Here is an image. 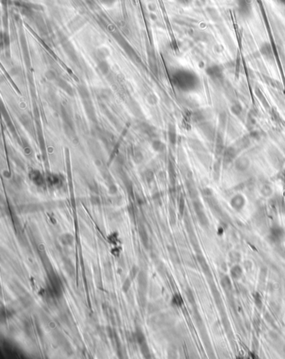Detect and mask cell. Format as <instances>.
I'll use <instances>...</instances> for the list:
<instances>
[{
    "label": "cell",
    "mask_w": 285,
    "mask_h": 359,
    "mask_svg": "<svg viewBox=\"0 0 285 359\" xmlns=\"http://www.w3.org/2000/svg\"><path fill=\"white\" fill-rule=\"evenodd\" d=\"M49 281H50L51 291L53 292L54 295H60L63 287H62L61 281H60L59 277L54 273H52L51 275H49Z\"/></svg>",
    "instance_id": "1"
},
{
    "label": "cell",
    "mask_w": 285,
    "mask_h": 359,
    "mask_svg": "<svg viewBox=\"0 0 285 359\" xmlns=\"http://www.w3.org/2000/svg\"><path fill=\"white\" fill-rule=\"evenodd\" d=\"M30 178L32 180L33 182H35V184L38 185V186H42L44 182L42 174L37 170H33V171L30 172Z\"/></svg>",
    "instance_id": "2"
},
{
    "label": "cell",
    "mask_w": 285,
    "mask_h": 359,
    "mask_svg": "<svg viewBox=\"0 0 285 359\" xmlns=\"http://www.w3.org/2000/svg\"><path fill=\"white\" fill-rule=\"evenodd\" d=\"M197 260H198V263H199V265H201V267H202V269H203V272L207 275V276H209V277H212V273H211L210 271V269H209V266H208V263H207V261H206L205 258L203 257V255H197Z\"/></svg>",
    "instance_id": "3"
},
{
    "label": "cell",
    "mask_w": 285,
    "mask_h": 359,
    "mask_svg": "<svg viewBox=\"0 0 285 359\" xmlns=\"http://www.w3.org/2000/svg\"><path fill=\"white\" fill-rule=\"evenodd\" d=\"M59 239H60V241H61L62 244H64V245H71V244H73V242H74V237H73L72 234H62V235L59 237Z\"/></svg>",
    "instance_id": "4"
},
{
    "label": "cell",
    "mask_w": 285,
    "mask_h": 359,
    "mask_svg": "<svg viewBox=\"0 0 285 359\" xmlns=\"http://www.w3.org/2000/svg\"><path fill=\"white\" fill-rule=\"evenodd\" d=\"M47 182L51 185V186H57L60 183V177L56 174L49 175L47 177Z\"/></svg>",
    "instance_id": "5"
},
{
    "label": "cell",
    "mask_w": 285,
    "mask_h": 359,
    "mask_svg": "<svg viewBox=\"0 0 285 359\" xmlns=\"http://www.w3.org/2000/svg\"><path fill=\"white\" fill-rule=\"evenodd\" d=\"M138 283L139 286L141 287V289H146L147 286V277L146 273L141 272L138 276Z\"/></svg>",
    "instance_id": "6"
},
{
    "label": "cell",
    "mask_w": 285,
    "mask_h": 359,
    "mask_svg": "<svg viewBox=\"0 0 285 359\" xmlns=\"http://www.w3.org/2000/svg\"><path fill=\"white\" fill-rule=\"evenodd\" d=\"M221 283L222 287L224 288V290H225L227 293H231V291H232V284H231V282H230L229 277H227V276L223 277V278L222 279Z\"/></svg>",
    "instance_id": "7"
},
{
    "label": "cell",
    "mask_w": 285,
    "mask_h": 359,
    "mask_svg": "<svg viewBox=\"0 0 285 359\" xmlns=\"http://www.w3.org/2000/svg\"><path fill=\"white\" fill-rule=\"evenodd\" d=\"M134 338H135V340L136 341V342H138L140 345L146 342L145 336L141 330H136V332L134 333Z\"/></svg>",
    "instance_id": "8"
},
{
    "label": "cell",
    "mask_w": 285,
    "mask_h": 359,
    "mask_svg": "<svg viewBox=\"0 0 285 359\" xmlns=\"http://www.w3.org/2000/svg\"><path fill=\"white\" fill-rule=\"evenodd\" d=\"M272 235L274 239L276 240H280L284 235V232L282 229L280 228H273L272 229Z\"/></svg>",
    "instance_id": "9"
},
{
    "label": "cell",
    "mask_w": 285,
    "mask_h": 359,
    "mask_svg": "<svg viewBox=\"0 0 285 359\" xmlns=\"http://www.w3.org/2000/svg\"><path fill=\"white\" fill-rule=\"evenodd\" d=\"M242 274H243V271H242L241 267L238 266V265H236V266H234V267L231 270V275H232V278L234 279L240 278L241 276H242Z\"/></svg>",
    "instance_id": "10"
},
{
    "label": "cell",
    "mask_w": 285,
    "mask_h": 359,
    "mask_svg": "<svg viewBox=\"0 0 285 359\" xmlns=\"http://www.w3.org/2000/svg\"><path fill=\"white\" fill-rule=\"evenodd\" d=\"M140 237H141V241H142V243H143V244H144L145 246L146 247L148 246V241H149V239H148V236H147V231H146V229H145L144 228H141V229H140Z\"/></svg>",
    "instance_id": "11"
},
{
    "label": "cell",
    "mask_w": 285,
    "mask_h": 359,
    "mask_svg": "<svg viewBox=\"0 0 285 359\" xmlns=\"http://www.w3.org/2000/svg\"><path fill=\"white\" fill-rule=\"evenodd\" d=\"M168 251H169V255H170V257L171 259V260L173 261L174 263H178L179 262V257H178V255H177V252H176V250L175 249V248H169L168 249Z\"/></svg>",
    "instance_id": "12"
},
{
    "label": "cell",
    "mask_w": 285,
    "mask_h": 359,
    "mask_svg": "<svg viewBox=\"0 0 285 359\" xmlns=\"http://www.w3.org/2000/svg\"><path fill=\"white\" fill-rule=\"evenodd\" d=\"M64 268H65V271L68 272V273L70 275V276H72L73 273H74V266H73L72 263L70 262L69 260H64Z\"/></svg>",
    "instance_id": "13"
},
{
    "label": "cell",
    "mask_w": 285,
    "mask_h": 359,
    "mask_svg": "<svg viewBox=\"0 0 285 359\" xmlns=\"http://www.w3.org/2000/svg\"><path fill=\"white\" fill-rule=\"evenodd\" d=\"M140 346H141V353H142V355H143L145 357H149L150 352H149V349H148V347H147V342L143 343V344H141V345H140Z\"/></svg>",
    "instance_id": "14"
},
{
    "label": "cell",
    "mask_w": 285,
    "mask_h": 359,
    "mask_svg": "<svg viewBox=\"0 0 285 359\" xmlns=\"http://www.w3.org/2000/svg\"><path fill=\"white\" fill-rule=\"evenodd\" d=\"M172 302L174 305H177V306H181L182 305V298L181 297V295H175L172 298Z\"/></svg>",
    "instance_id": "15"
},
{
    "label": "cell",
    "mask_w": 285,
    "mask_h": 359,
    "mask_svg": "<svg viewBox=\"0 0 285 359\" xmlns=\"http://www.w3.org/2000/svg\"><path fill=\"white\" fill-rule=\"evenodd\" d=\"M162 147H163L162 143H161L160 141H157V140L154 141L153 143H152V148H154V150L156 151H161Z\"/></svg>",
    "instance_id": "16"
},
{
    "label": "cell",
    "mask_w": 285,
    "mask_h": 359,
    "mask_svg": "<svg viewBox=\"0 0 285 359\" xmlns=\"http://www.w3.org/2000/svg\"><path fill=\"white\" fill-rule=\"evenodd\" d=\"M145 177H146V179H147V182H151L152 180H153V178H154L153 172H152V171H150V170H147V171H146V172H145Z\"/></svg>",
    "instance_id": "17"
},
{
    "label": "cell",
    "mask_w": 285,
    "mask_h": 359,
    "mask_svg": "<svg viewBox=\"0 0 285 359\" xmlns=\"http://www.w3.org/2000/svg\"><path fill=\"white\" fill-rule=\"evenodd\" d=\"M186 294H187V297L188 300H189V302L192 303V304H195V298L193 296L192 292L190 290H187V291H186Z\"/></svg>",
    "instance_id": "18"
},
{
    "label": "cell",
    "mask_w": 285,
    "mask_h": 359,
    "mask_svg": "<svg viewBox=\"0 0 285 359\" xmlns=\"http://www.w3.org/2000/svg\"><path fill=\"white\" fill-rule=\"evenodd\" d=\"M130 287H131V279L128 278L126 279L125 281V282H124V284H123V291H127L128 290L130 289Z\"/></svg>",
    "instance_id": "19"
},
{
    "label": "cell",
    "mask_w": 285,
    "mask_h": 359,
    "mask_svg": "<svg viewBox=\"0 0 285 359\" xmlns=\"http://www.w3.org/2000/svg\"><path fill=\"white\" fill-rule=\"evenodd\" d=\"M134 159H135V161H136V163H140V162L142 161V159H143L142 153H141V152H136V153H135V155H134Z\"/></svg>",
    "instance_id": "20"
},
{
    "label": "cell",
    "mask_w": 285,
    "mask_h": 359,
    "mask_svg": "<svg viewBox=\"0 0 285 359\" xmlns=\"http://www.w3.org/2000/svg\"><path fill=\"white\" fill-rule=\"evenodd\" d=\"M137 272H138V270H137V268L136 267H133V268L131 269V273H130V276H131V278L133 279L136 277V276L137 275Z\"/></svg>",
    "instance_id": "21"
},
{
    "label": "cell",
    "mask_w": 285,
    "mask_h": 359,
    "mask_svg": "<svg viewBox=\"0 0 285 359\" xmlns=\"http://www.w3.org/2000/svg\"><path fill=\"white\" fill-rule=\"evenodd\" d=\"M283 1H284V2H285V0H283Z\"/></svg>",
    "instance_id": "22"
}]
</instances>
